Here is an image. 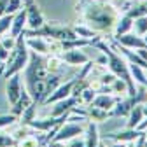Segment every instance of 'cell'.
<instances>
[{"label": "cell", "mask_w": 147, "mask_h": 147, "mask_svg": "<svg viewBox=\"0 0 147 147\" xmlns=\"http://www.w3.org/2000/svg\"><path fill=\"white\" fill-rule=\"evenodd\" d=\"M72 30L76 32V35L79 39H96V37H100V33H96L88 25H76V26H72Z\"/></svg>", "instance_id": "484cf974"}, {"label": "cell", "mask_w": 147, "mask_h": 147, "mask_svg": "<svg viewBox=\"0 0 147 147\" xmlns=\"http://www.w3.org/2000/svg\"><path fill=\"white\" fill-rule=\"evenodd\" d=\"M25 37H44V39H53V40H72L79 39L76 32L72 30V26L60 25L56 21H44V25L37 30H25Z\"/></svg>", "instance_id": "5b68a950"}, {"label": "cell", "mask_w": 147, "mask_h": 147, "mask_svg": "<svg viewBox=\"0 0 147 147\" xmlns=\"http://www.w3.org/2000/svg\"><path fill=\"white\" fill-rule=\"evenodd\" d=\"M68 142H70V144H68L67 147H86V142H84V138H81V137H74V138H70Z\"/></svg>", "instance_id": "8d00e7d4"}, {"label": "cell", "mask_w": 147, "mask_h": 147, "mask_svg": "<svg viewBox=\"0 0 147 147\" xmlns=\"http://www.w3.org/2000/svg\"><path fill=\"white\" fill-rule=\"evenodd\" d=\"M61 63H63V60L61 58H56V56L46 58V68H47L49 76H58V72L61 68Z\"/></svg>", "instance_id": "4316f807"}, {"label": "cell", "mask_w": 147, "mask_h": 147, "mask_svg": "<svg viewBox=\"0 0 147 147\" xmlns=\"http://www.w3.org/2000/svg\"><path fill=\"white\" fill-rule=\"evenodd\" d=\"M79 103V100L76 96H68V98H63L60 102H54L53 103V109H51V116L53 117H60V116H65V114H70L76 105Z\"/></svg>", "instance_id": "5bb4252c"}, {"label": "cell", "mask_w": 147, "mask_h": 147, "mask_svg": "<svg viewBox=\"0 0 147 147\" xmlns=\"http://www.w3.org/2000/svg\"><path fill=\"white\" fill-rule=\"evenodd\" d=\"M140 135H144V131L133 130V128H124L119 131H112L107 135V140H114V142H121V144H128V142H135Z\"/></svg>", "instance_id": "2e32d148"}, {"label": "cell", "mask_w": 147, "mask_h": 147, "mask_svg": "<svg viewBox=\"0 0 147 147\" xmlns=\"http://www.w3.org/2000/svg\"><path fill=\"white\" fill-rule=\"evenodd\" d=\"M135 53L138 54V56H140L144 61H147V49H135Z\"/></svg>", "instance_id": "f35d334b"}, {"label": "cell", "mask_w": 147, "mask_h": 147, "mask_svg": "<svg viewBox=\"0 0 147 147\" xmlns=\"http://www.w3.org/2000/svg\"><path fill=\"white\" fill-rule=\"evenodd\" d=\"M49 147H67L65 142H56V140H51L49 142Z\"/></svg>", "instance_id": "ab89813d"}, {"label": "cell", "mask_w": 147, "mask_h": 147, "mask_svg": "<svg viewBox=\"0 0 147 147\" xmlns=\"http://www.w3.org/2000/svg\"><path fill=\"white\" fill-rule=\"evenodd\" d=\"M68 117V114H65V116H60V117H53V116H49V117H44V119H32V121H28L26 123V126H30L32 130H35V131H40V133H47V131H51L53 128H58V126H61L63 124V121Z\"/></svg>", "instance_id": "52a82bcc"}, {"label": "cell", "mask_w": 147, "mask_h": 147, "mask_svg": "<svg viewBox=\"0 0 147 147\" xmlns=\"http://www.w3.org/2000/svg\"><path fill=\"white\" fill-rule=\"evenodd\" d=\"M7 56H9V51H7V49H4L2 46H0V74H2L4 63L7 61Z\"/></svg>", "instance_id": "74e56055"}, {"label": "cell", "mask_w": 147, "mask_h": 147, "mask_svg": "<svg viewBox=\"0 0 147 147\" xmlns=\"http://www.w3.org/2000/svg\"><path fill=\"white\" fill-rule=\"evenodd\" d=\"M84 25L93 28L96 33H110L119 18L117 9L109 0H81L76 5Z\"/></svg>", "instance_id": "6da1fadb"}, {"label": "cell", "mask_w": 147, "mask_h": 147, "mask_svg": "<svg viewBox=\"0 0 147 147\" xmlns=\"http://www.w3.org/2000/svg\"><path fill=\"white\" fill-rule=\"evenodd\" d=\"M133 28V18L128 16L126 12L123 16L117 18V21L114 25V30H112V37H117V35H123V33H128Z\"/></svg>", "instance_id": "ac0fdd59"}, {"label": "cell", "mask_w": 147, "mask_h": 147, "mask_svg": "<svg viewBox=\"0 0 147 147\" xmlns=\"http://www.w3.org/2000/svg\"><path fill=\"white\" fill-rule=\"evenodd\" d=\"M133 107H135V102H133L131 96L119 98L117 103L114 105V109L110 110V116H116V117H119V116H128V112H130Z\"/></svg>", "instance_id": "ffe728a7"}, {"label": "cell", "mask_w": 147, "mask_h": 147, "mask_svg": "<svg viewBox=\"0 0 147 147\" xmlns=\"http://www.w3.org/2000/svg\"><path fill=\"white\" fill-rule=\"evenodd\" d=\"M61 60H63V63H67L70 67H82L88 61H91L86 53L79 51V47L77 49H67V51H63Z\"/></svg>", "instance_id": "4fadbf2b"}, {"label": "cell", "mask_w": 147, "mask_h": 147, "mask_svg": "<svg viewBox=\"0 0 147 147\" xmlns=\"http://www.w3.org/2000/svg\"><path fill=\"white\" fill-rule=\"evenodd\" d=\"M0 46H2L4 49H7V51H11V49H14V46H16V39L14 37H11V35H7V37H0Z\"/></svg>", "instance_id": "e575fe53"}, {"label": "cell", "mask_w": 147, "mask_h": 147, "mask_svg": "<svg viewBox=\"0 0 147 147\" xmlns=\"http://www.w3.org/2000/svg\"><path fill=\"white\" fill-rule=\"evenodd\" d=\"M12 16L14 14H2V16H0V37L9 32L11 23H12Z\"/></svg>", "instance_id": "1f68e13d"}, {"label": "cell", "mask_w": 147, "mask_h": 147, "mask_svg": "<svg viewBox=\"0 0 147 147\" xmlns=\"http://www.w3.org/2000/svg\"><path fill=\"white\" fill-rule=\"evenodd\" d=\"M84 130H86V128H84L82 124L67 123V124H61L58 130H56V133H54L53 140H56V142H67V140H70V138H74V137L82 135Z\"/></svg>", "instance_id": "30bf717a"}, {"label": "cell", "mask_w": 147, "mask_h": 147, "mask_svg": "<svg viewBox=\"0 0 147 147\" xmlns=\"http://www.w3.org/2000/svg\"><path fill=\"white\" fill-rule=\"evenodd\" d=\"M21 76L20 74H14V76H11L5 82V96H7V102L11 103V107L18 102V98H20L21 95Z\"/></svg>", "instance_id": "8fae6325"}, {"label": "cell", "mask_w": 147, "mask_h": 147, "mask_svg": "<svg viewBox=\"0 0 147 147\" xmlns=\"http://www.w3.org/2000/svg\"><path fill=\"white\" fill-rule=\"evenodd\" d=\"M145 89H147V84H145Z\"/></svg>", "instance_id": "bcb514c9"}, {"label": "cell", "mask_w": 147, "mask_h": 147, "mask_svg": "<svg viewBox=\"0 0 147 147\" xmlns=\"http://www.w3.org/2000/svg\"><path fill=\"white\" fill-rule=\"evenodd\" d=\"M32 102H33V100H32V96L28 95V91L23 88V89H21V95H20V98H18V102L12 105V110H11V112H12V114H16L18 117H20V116L25 112V110L32 105Z\"/></svg>", "instance_id": "44dd1931"}, {"label": "cell", "mask_w": 147, "mask_h": 147, "mask_svg": "<svg viewBox=\"0 0 147 147\" xmlns=\"http://www.w3.org/2000/svg\"><path fill=\"white\" fill-rule=\"evenodd\" d=\"M95 46H96V47L105 54V56H107L109 70L112 72L117 79H123V81L126 82V86H128V93H126V96H133V95L137 93V84H135V81L131 79L130 68H128V61L121 56L119 53H116V51L110 47L107 42H103V40H102V37L95 42Z\"/></svg>", "instance_id": "3957f363"}, {"label": "cell", "mask_w": 147, "mask_h": 147, "mask_svg": "<svg viewBox=\"0 0 147 147\" xmlns=\"http://www.w3.org/2000/svg\"><path fill=\"white\" fill-rule=\"evenodd\" d=\"M84 116H88L91 121H105L107 117H110V112L109 110H103V109H98V107H93V105H88V110H84Z\"/></svg>", "instance_id": "603a6c76"}, {"label": "cell", "mask_w": 147, "mask_h": 147, "mask_svg": "<svg viewBox=\"0 0 147 147\" xmlns=\"http://www.w3.org/2000/svg\"><path fill=\"white\" fill-rule=\"evenodd\" d=\"M98 147H109V144L107 142H98Z\"/></svg>", "instance_id": "60d3db41"}, {"label": "cell", "mask_w": 147, "mask_h": 147, "mask_svg": "<svg viewBox=\"0 0 147 147\" xmlns=\"http://www.w3.org/2000/svg\"><path fill=\"white\" fill-rule=\"evenodd\" d=\"M30 130H32L30 126L21 124V126H18L12 133H9V135L14 138V142H20V140H23V138H26V137H30V135H32V131H30Z\"/></svg>", "instance_id": "83f0119b"}, {"label": "cell", "mask_w": 147, "mask_h": 147, "mask_svg": "<svg viewBox=\"0 0 147 147\" xmlns=\"http://www.w3.org/2000/svg\"><path fill=\"white\" fill-rule=\"evenodd\" d=\"M28 60H30V49L25 40V33H21L20 37H16V46H14V49L9 51L7 61L4 63V68H2L4 79H9L14 74L23 72Z\"/></svg>", "instance_id": "277c9868"}, {"label": "cell", "mask_w": 147, "mask_h": 147, "mask_svg": "<svg viewBox=\"0 0 147 147\" xmlns=\"http://www.w3.org/2000/svg\"><path fill=\"white\" fill-rule=\"evenodd\" d=\"M144 147H147V138H145V140H144Z\"/></svg>", "instance_id": "ee69618b"}, {"label": "cell", "mask_w": 147, "mask_h": 147, "mask_svg": "<svg viewBox=\"0 0 147 147\" xmlns=\"http://www.w3.org/2000/svg\"><path fill=\"white\" fill-rule=\"evenodd\" d=\"M25 26H26V9H25V5L18 11L14 16H12V23H11V28H9V35L11 37H20L23 32H25Z\"/></svg>", "instance_id": "9a60e30c"}, {"label": "cell", "mask_w": 147, "mask_h": 147, "mask_svg": "<svg viewBox=\"0 0 147 147\" xmlns=\"http://www.w3.org/2000/svg\"><path fill=\"white\" fill-rule=\"evenodd\" d=\"M144 103H138L135 105L130 112H128V123H126V128H133V130H137V126L140 124V121L144 119Z\"/></svg>", "instance_id": "7402d4cb"}, {"label": "cell", "mask_w": 147, "mask_h": 147, "mask_svg": "<svg viewBox=\"0 0 147 147\" xmlns=\"http://www.w3.org/2000/svg\"><path fill=\"white\" fill-rule=\"evenodd\" d=\"M112 40L128 47V49H147V44L144 42V39L137 33H123V35H117V37H112Z\"/></svg>", "instance_id": "7c38bea8"}, {"label": "cell", "mask_w": 147, "mask_h": 147, "mask_svg": "<svg viewBox=\"0 0 147 147\" xmlns=\"http://www.w3.org/2000/svg\"><path fill=\"white\" fill-rule=\"evenodd\" d=\"M25 9H26V26L28 30H37V28H40L44 25V14L42 11L39 9V5L35 4V0H30V2L23 4Z\"/></svg>", "instance_id": "9c48e42d"}, {"label": "cell", "mask_w": 147, "mask_h": 147, "mask_svg": "<svg viewBox=\"0 0 147 147\" xmlns=\"http://www.w3.org/2000/svg\"><path fill=\"white\" fill-rule=\"evenodd\" d=\"M47 76L49 74L46 68V58H42V54L30 51V60L25 67V89L37 105L44 100V86Z\"/></svg>", "instance_id": "7a4b0ae2"}, {"label": "cell", "mask_w": 147, "mask_h": 147, "mask_svg": "<svg viewBox=\"0 0 147 147\" xmlns=\"http://www.w3.org/2000/svg\"><path fill=\"white\" fill-rule=\"evenodd\" d=\"M76 82H77V77H74V79L67 81L65 84H60L51 95H47V96L42 100L40 105H53L54 102H60V100H63V98L72 96V89H74V86H76Z\"/></svg>", "instance_id": "ba28073f"}, {"label": "cell", "mask_w": 147, "mask_h": 147, "mask_svg": "<svg viewBox=\"0 0 147 147\" xmlns=\"http://www.w3.org/2000/svg\"><path fill=\"white\" fill-rule=\"evenodd\" d=\"M84 142H86V147H98V142H100V135H98V126L95 121H88L86 124V130H84Z\"/></svg>", "instance_id": "e0dca14e"}, {"label": "cell", "mask_w": 147, "mask_h": 147, "mask_svg": "<svg viewBox=\"0 0 147 147\" xmlns=\"http://www.w3.org/2000/svg\"><path fill=\"white\" fill-rule=\"evenodd\" d=\"M133 28H135V33L137 35H145L147 33V16H138V18H133Z\"/></svg>", "instance_id": "f1b7e54d"}, {"label": "cell", "mask_w": 147, "mask_h": 147, "mask_svg": "<svg viewBox=\"0 0 147 147\" xmlns=\"http://www.w3.org/2000/svg\"><path fill=\"white\" fill-rule=\"evenodd\" d=\"M18 121H20V117H18L16 114H0V130H4V128H9V126H14Z\"/></svg>", "instance_id": "4dcf8cb0"}, {"label": "cell", "mask_w": 147, "mask_h": 147, "mask_svg": "<svg viewBox=\"0 0 147 147\" xmlns=\"http://www.w3.org/2000/svg\"><path fill=\"white\" fill-rule=\"evenodd\" d=\"M126 14L131 18H138V16H147V0H140V2L124 7Z\"/></svg>", "instance_id": "d4e9b609"}, {"label": "cell", "mask_w": 147, "mask_h": 147, "mask_svg": "<svg viewBox=\"0 0 147 147\" xmlns=\"http://www.w3.org/2000/svg\"><path fill=\"white\" fill-rule=\"evenodd\" d=\"M121 96H114V95H98L93 98V102H91L89 105H93V107H98V109H103V110H112L114 105L117 103Z\"/></svg>", "instance_id": "d6986e66"}, {"label": "cell", "mask_w": 147, "mask_h": 147, "mask_svg": "<svg viewBox=\"0 0 147 147\" xmlns=\"http://www.w3.org/2000/svg\"><path fill=\"white\" fill-rule=\"evenodd\" d=\"M128 68H130L131 79H133L135 82H138V84H142V86L147 84V72H145L142 67H138V65H135V63H128Z\"/></svg>", "instance_id": "cb8c5ba5"}, {"label": "cell", "mask_w": 147, "mask_h": 147, "mask_svg": "<svg viewBox=\"0 0 147 147\" xmlns=\"http://www.w3.org/2000/svg\"><path fill=\"white\" fill-rule=\"evenodd\" d=\"M23 7V0H7L5 4V14H16Z\"/></svg>", "instance_id": "d6a6232c"}, {"label": "cell", "mask_w": 147, "mask_h": 147, "mask_svg": "<svg viewBox=\"0 0 147 147\" xmlns=\"http://www.w3.org/2000/svg\"><path fill=\"white\" fill-rule=\"evenodd\" d=\"M26 2H30V0H23V4H26Z\"/></svg>", "instance_id": "f6af8a7d"}, {"label": "cell", "mask_w": 147, "mask_h": 147, "mask_svg": "<svg viewBox=\"0 0 147 147\" xmlns=\"http://www.w3.org/2000/svg\"><path fill=\"white\" fill-rule=\"evenodd\" d=\"M14 145H16V142H14V138L9 133L0 131V147H14Z\"/></svg>", "instance_id": "d590c367"}, {"label": "cell", "mask_w": 147, "mask_h": 147, "mask_svg": "<svg viewBox=\"0 0 147 147\" xmlns=\"http://www.w3.org/2000/svg\"><path fill=\"white\" fill-rule=\"evenodd\" d=\"M14 147H40V140H37L33 137H26V138H23L20 142H16Z\"/></svg>", "instance_id": "836d02e7"}, {"label": "cell", "mask_w": 147, "mask_h": 147, "mask_svg": "<svg viewBox=\"0 0 147 147\" xmlns=\"http://www.w3.org/2000/svg\"><path fill=\"white\" fill-rule=\"evenodd\" d=\"M144 135H145V138H147V128H145V130H144Z\"/></svg>", "instance_id": "7bdbcfd3"}, {"label": "cell", "mask_w": 147, "mask_h": 147, "mask_svg": "<svg viewBox=\"0 0 147 147\" xmlns=\"http://www.w3.org/2000/svg\"><path fill=\"white\" fill-rule=\"evenodd\" d=\"M142 39H144V42L147 44V33H145V35H142Z\"/></svg>", "instance_id": "b9f144b4"}, {"label": "cell", "mask_w": 147, "mask_h": 147, "mask_svg": "<svg viewBox=\"0 0 147 147\" xmlns=\"http://www.w3.org/2000/svg\"><path fill=\"white\" fill-rule=\"evenodd\" d=\"M109 91H110V93H116V95H123V93H128V86H126V82L123 79L116 77L112 81V84L109 86Z\"/></svg>", "instance_id": "f546056e"}, {"label": "cell", "mask_w": 147, "mask_h": 147, "mask_svg": "<svg viewBox=\"0 0 147 147\" xmlns=\"http://www.w3.org/2000/svg\"><path fill=\"white\" fill-rule=\"evenodd\" d=\"M25 40H26V46H28L30 51H33L37 54H42V56H46L49 53L60 51V42L58 40L49 42L44 37H25Z\"/></svg>", "instance_id": "8992f818"}]
</instances>
